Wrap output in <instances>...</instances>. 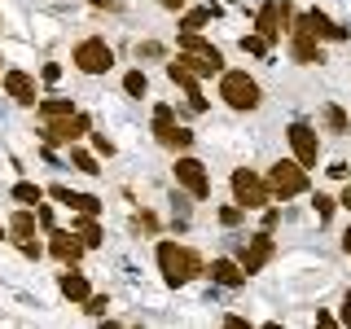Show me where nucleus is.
Masks as SVG:
<instances>
[{
  "instance_id": "obj_1",
  "label": "nucleus",
  "mask_w": 351,
  "mask_h": 329,
  "mask_svg": "<svg viewBox=\"0 0 351 329\" xmlns=\"http://www.w3.org/2000/svg\"><path fill=\"white\" fill-rule=\"evenodd\" d=\"M158 268L167 285H189L197 272H202V259L189 246H176V241H158Z\"/></svg>"
},
{
  "instance_id": "obj_2",
  "label": "nucleus",
  "mask_w": 351,
  "mask_h": 329,
  "mask_svg": "<svg viewBox=\"0 0 351 329\" xmlns=\"http://www.w3.org/2000/svg\"><path fill=\"white\" fill-rule=\"evenodd\" d=\"M193 75H219L224 71V58H219L215 44H206L197 31H180V53H176Z\"/></svg>"
},
{
  "instance_id": "obj_3",
  "label": "nucleus",
  "mask_w": 351,
  "mask_h": 329,
  "mask_svg": "<svg viewBox=\"0 0 351 329\" xmlns=\"http://www.w3.org/2000/svg\"><path fill=\"white\" fill-rule=\"evenodd\" d=\"M219 97H224L233 110H255L263 101L259 84L250 80L246 71H219Z\"/></svg>"
},
{
  "instance_id": "obj_4",
  "label": "nucleus",
  "mask_w": 351,
  "mask_h": 329,
  "mask_svg": "<svg viewBox=\"0 0 351 329\" xmlns=\"http://www.w3.org/2000/svg\"><path fill=\"white\" fill-rule=\"evenodd\" d=\"M268 189H272V197H294V193H307V167L299 158L294 162H272V171H268Z\"/></svg>"
},
{
  "instance_id": "obj_5",
  "label": "nucleus",
  "mask_w": 351,
  "mask_h": 329,
  "mask_svg": "<svg viewBox=\"0 0 351 329\" xmlns=\"http://www.w3.org/2000/svg\"><path fill=\"white\" fill-rule=\"evenodd\" d=\"M71 62L80 66L84 75H106L110 66H114V49H110L106 40H97V36H93V40H80V44H75Z\"/></svg>"
},
{
  "instance_id": "obj_6",
  "label": "nucleus",
  "mask_w": 351,
  "mask_h": 329,
  "mask_svg": "<svg viewBox=\"0 0 351 329\" xmlns=\"http://www.w3.org/2000/svg\"><path fill=\"white\" fill-rule=\"evenodd\" d=\"M233 193H237V206H241V211L268 206V197H272L268 180H259V175L250 171V167H237V171H233Z\"/></svg>"
},
{
  "instance_id": "obj_7",
  "label": "nucleus",
  "mask_w": 351,
  "mask_h": 329,
  "mask_svg": "<svg viewBox=\"0 0 351 329\" xmlns=\"http://www.w3.org/2000/svg\"><path fill=\"white\" fill-rule=\"evenodd\" d=\"M154 136H158V145H167V149H189L193 145V132L176 127L171 106H158V110H154Z\"/></svg>"
},
{
  "instance_id": "obj_8",
  "label": "nucleus",
  "mask_w": 351,
  "mask_h": 329,
  "mask_svg": "<svg viewBox=\"0 0 351 329\" xmlns=\"http://www.w3.org/2000/svg\"><path fill=\"white\" fill-rule=\"evenodd\" d=\"M285 22H290V0H272V5H263L259 14H255V36H263V40H281V31H285Z\"/></svg>"
},
{
  "instance_id": "obj_9",
  "label": "nucleus",
  "mask_w": 351,
  "mask_h": 329,
  "mask_svg": "<svg viewBox=\"0 0 351 329\" xmlns=\"http://www.w3.org/2000/svg\"><path fill=\"white\" fill-rule=\"evenodd\" d=\"M176 180H180L184 189L197 197V202H202V197H211V175H206V167L197 158H180V162H176Z\"/></svg>"
},
{
  "instance_id": "obj_10",
  "label": "nucleus",
  "mask_w": 351,
  "mask_h": 329,
  "mask_svg": "<svg viewBox=\"0 0 351 329\" xmlns=\"http://www.w3.org/2000/svg\"><path fill=\"white\" fill-rule=\"evenodd\" d=\"M88 132V119L84 114H66V119H49V123H44V145H62V141H80Z\"/></svg>"
},
{
  "instance_id": "obj_11",
  "label": "nucleus",
  "mask_w": 351,
  "mask_h": 329,
  "mask_svg": "<svg viewBox=\"0 0 351 329\" xmlns=\"http://www.w3.org/2000/svg\"><path fill=\"white\" fill-rule=\"evenodd\" d=\"M290 145H294V158H299L303 167H316V158H321V136H316L307 123L290 127Z\"/></svg>"
},
{
  "instance_id": "obj_12",
  "label": "nucleus",
  "mask_w": 351,
  "mask_h": 329,
  "mask_svg": "<svg viewBox=\"0 0 351 329\" xmlns=\"http://www.w3.org/2000/svg\"><path fill=\"white\" fill-rule=\"evenodd\" d=\"M294 62H303V66H316V62H325L321 44H316V31L307 27V14L299 18V27H294Z\"/></svg>"
},
{
  "instance_id": "obj_13",
  "label": "nucleus",
  "mask_w": 351,
  "mask_h": 329,
  "mask_svg": "<svg viewBox=\"0 0 351 329\" xmlns=\"http://www.w3.org/2000/svg\"><path fill=\"white\" fill-rule=\"evenodd\" d=\"M272 250H277V246H272V237L268 233H255V237H250V246L241 250V272H246V277H255L263 263L272 259Z\"/></svg>"
},
{
  "instance_id": "obj_14",
  "label": "nucleus",
  "mask_w": 351,
  "mask_h": 329,
  "mask_svg": "<svg viewBox=\"0 0 351 329\" xmlns=\"http://www.w3.org/2000/svg\"><path fill=\"white\" fill-rule=\"evenodd\" d=\"M167 75H171V84H180L184 93H189V106H193V110H206L202 84H197V75H193V71H189V66H184L180 58H176V62H167Z\"/></svg>"
},
{
  "instance_id": "obj_15",
  "label": "nucleus",
  "mask_w": 351,
  "mask_h": 329,
  "mask_svg": "<svg viewBox=\"0 0 351 329\" xmlns=\"http://www.w3.org/2000/svg\"><path fill=\"white\" fill-rule=\"evenodd\" d=\"M5 93L14 97L18 106H36V101H40V93H36V80H31L27 71H9V75H5Z\"/></svg>"
},
{
  "instance_id": "obj_16",
  "label": "nucleus",
  "mask_w": 351,
  "mask_h": 329,
  "mask_svg": "<svg viewBox=\"0 0 351 329\" xmlns=\"http://www.w3.org/2000/svg\"><path fill=\"white\" fill-rule=\"evenodd\" d=\"M49 237H53V241H49L53 259H62V263H75V259L84 255V241H80V233H62V228H53Z\"/></svg>"
},
{
  "instance_id": "obj_17",
  "label": "nucleus",
  "mask_w": 351,
  "mask_h": 329,
  "mask_svg": "<svg viewBox=\"0 0 351 329\" xmlns=\"http://www.w3.org/2000/svg\"><path fill=\"white\" fill-rule=\"evenodd\" d=\"M211 281L237 290V285H246V272H241V263H233V259H215L211 263Z\"/></svg>"
},
{
  "instance_id": "obj_18",
  "label": "nucleus",
  "mask_w": 351,
  "mask_h": 329,
  "mask_svg": "<svg viewBox=\"0 0 351 329\" xmlns=\"http://www.w3.org/2000/svg\"><path fill=\"white\" fill-rule=\"evenodd\" d=\"M53 197H58V202H66V206H75V211H80V215H97V211H101V202H97L93 193H71V189H53Z\"/></svg>"
},
{
  "instance_id": "obj_19",
  "label": "nucleus",
  "mask_w": 351,
  "mask_h": 329,
  "mask_svg": "<svg viewBox=\"0 0 351 329\" xmlns=\"http://www.w3.org/2000/svg\"><path fill=\"white\" fill-rule=\"evenodd\" d=\"M307 27L316 31V36L321 40H347V27H338V22H329L321 9H312V14H307Z\"/></svg>"
},
{
  "instance_id": "obj_20",
  "label": "nucleus",
  "mask_w": 351,
  "mask_h": 329,
  "mask_svg": "<svg viewBox=\"0 0 351 329\" xmlns=\"http://www.w3.org/2000/svg\"><path fill=\"white\" fill-rule=\"evenodd\" d=\"M62 294L71 303H88V277L84 272H62Z\"/></svg>"
},
{
  "instance_id": "obj_21",
  "label": "nucleus",
  "mask_w": 351,
  "mask_h": 329,
  "mask_svg": "<svg viewBox=\"0 0 351 329\" xmlns=\"http://www.w3.org/2000/svg\"><path fill=\"white\" fill-rule=\"evenodd\" d=\"M219 14V5H206V9H189V14L180 18V31H202L206 22H211Z\"/></svg>"
},
{
  "instance_id": "obj_22",
  "label": "nucleus",
  "mask_w": 351,
  "mask_h": 329,
  "mask_svg": "<svg viewBox=\"0 0 351 329\" xmlns=\"http://www.w3.org/2000/svg\"><path fill=\"white\" fill-rule=\"evenodd\" d=\"M75 114V101H66V97H49V101H40V119H66Z\"/></svg>"
},
{
  "instance_id": "obj_23",
  "label": "nucleus",
  "mask_w": 351,
  "mask_h": 329,
  "mask_svg": "<svg viewBox=\"0 0 351 329\" xmlns=\"http://www.w3.org/2000/svg\"><path fill=\"white\" fill-rule=\"evenodd\" d=\"M9 233H14L18 241H22V237H31V233H36V215H31V211H18L14 219H9Z\"/></svg>"
},
{
  "instance_id": "obj_24",
  "label": "nucleus",
  "mask_w": 351,
  "mask_h": 329,
  "mask_svg": "<svg viewBox=\"0 0 351 329\" xmlns=\"http://www.w3.org/2000/svg\"><path fill=\"white\" fill-rule=\"evenodd\" d=\"M40 197H44V189H40V184H31V180L14 184V202H22V206H36Z\"/></svg>"
},
{
  "instance_id": "obj_25",
  "label": "nucleus",
  "mask_w": 351,
  "mask_h": 329,
  "mask_svg": "<svg viewBox=\"0 0 351 329\" xmlns=\"http://www.w3.org/2000/svg\"><path fill=\"white\" fill-rule=\"evenodd\" d=\"M75 233H80V241H84V246H101V228H97V219H93V215H84Z\"/></svg>"
},
{
  "instance_id": "obj_26",
  "label": "nucleus",
  "mask_w": 351,
  "mask_h": 329,
  "mask_svg": "<svg viewBox=\"0 0 351 329\" xmlns=\"http://www.w3.org/2000/svg\"><path fill=\"white\" fill-rule=\"evenodd\" d=\"M71 162H75V167H80L84 175H97V171H101V167H97V158H93V154H84V149H75V154H71Z\"/></svg>"
},
{
  "instance_id": "obj_27",
  "label": "nucleus",
  "mask_w": 351,
  "mask_h": 329,
  "mask_svg": "<svg viewBox=\"0 0 351 329\" xmlns=\"http://www.w3.org/2000/svg\"><path fill=\"white\" fill-rule=\"evenodd\" d=\"M325 123H329V132H347V114H343L338 106H329V110H325Z\"/></svg>"
},
{
  "instance_id": "obj_28",
  "label": "nucleus",
  "mask_w": 351,
  "mask_h": 329,
  "mask_svg": "<svg viewBox=\"0 0 351 329\" xmlns=\"http://www.w3.org/2000/svg\"><path fill=\"white\" fill-rule=\"evenodd\" d=\"M123 88H128L132 97H145V88H149V84H145V75H141V71H132L128 80H123Z\"/></svg>"
},
{
  "instance_id": "obj_29",
  "label": "nucleus",
  "mask_w": 351,
  "mask_h": 329,
  "mask_svg": "<svg viewBox=\"0 0 351 329\" xmlns=\"http://www.w3.org/2000/svg\"><path fill=\"white\" fill-rule=\"evenodd\" d=\"M106 307H110V299H101V294H88V307H84V312L88 316H106Z\"/></svg>"
},
{
  "instance_id": "obj_30",
  "label": "nucleus",
  "mask_w": 351,
  "mask_h": 329,
  "mask_svg": "<svg viewBox=\"0 0 351 329\" xmlns=\"http://www.w3.org/2000/svg\"><path fill=\"white\" fill-rule=\"evenodd\" d=\"M241 49L246 53H268V40L263 36H241Z\"/></svg>"
},
{
  "instance_id": "obj_31",
  "label": "nucleus",
  "mask_w": 351,
  "mask_h": 329,
  "mask_svg": "<svg viewBox=\"0 0 351 329\" xmlns=\"http://www.w3.org/2000/svg\"><path fill=\"white\" fill-rule=\"evenodd\" d=\"M316 215H321V219H329V215H334V197L316 193Z\"/></svg>"
},
{
  "instance_id": "obj_32",
  "label": "nucleus",
  "mask_w": 351,
  "mask_h": 329,
  "mask_svg": "<svg viewBox=\"0 0 351 329\" xmlns=\"http://www.w3.org/2000/svg\"><path fill=\"white\" fill-rule=\"evenodd\" d=\"M241 219V206H224V211H219V224H237Z\"/></svg>"
},
{
  "instance_id": "obj_33",
  "label": "nucleus",
  "mask_w": 351,
  "mask_h": 329,
  "mask_svg": "<svg viewBox=\"0 0 351 329\" xmlns=\"http://www.w3.org/2000/svg\"><path fill=\"white\" fill-rule=\"evenodd\" d=\"M329 175H334V180H347V162H329Z\"/></svg>"
},
{
  "instance_id": "obj_34",
  "label": "nucleus",
  "mask_w": 351,
  "mask_h": 329,
  "mask_svg": "<svg viewBox=\"0 0 351 329\" xmlns=\"http://www.w3.org/2000/svg\"><path fill=\"white\" fill-rule=\"evenodd\" d=\"M343 325H351V294L343 299Z\"/></svg>"
},
{
  "instance_id": "obj_35",
  "label": "nucleus",
  "mask_w": 351,
  "mask_h": 329,
  "mask_svg": "<svg viewBox=\"0 0 351 329\" xmlns=\"http://www.w3.org/2000/svg\"><path fill=\"white\" fill-rule=\"evenodd\" d=\"M338 202H343L347 211H351V180H347V189H343V197H338Z\"/></svg>"
},
{
  "instance_id": "obj_36",
  "label": "nucleus",
  "mask_w": 351,
  "mask_h": 329,
  "mask_svg": "<svg viewBox=\"0 0 351 329\" xmlns=\"http://www.w3.org/2000/svg\"><path fill=\"white\" fill-rule=\"evenodd\" d=\"M180 5H189V0H162V9H180Z\"/></svg>"
},
{
  "instance_id": "obj_37",
  "label": "nucleus",
  "mask_w": 351,
  "mask_h": 329,
  "mask_svg": "<svg viewBox=\"0 0 351 329\" xmlns=\"http://www.w3.org/2000/svg\"><path fill=\"white\" fill-rule=\"evenodd\" d=\"M343 250H347V255H351V228H347V233H343Z\"/></svg>"
},
{
  "instance_id": "obj_38",
  "label": "nucleus",
  "mask_w": 351,
  "mask_h": 329,
  "mask_svg": "<svg viewBox=\"0 0 351 329\" xmlns=\"http://www.w3.org/2000/svg\"><path fill=\"white\" fill-rule=\"evenodd\" d=\"M88 5H97V9H101V5H110V0H88Z\"/></svg>"
},
{
  "instance_id": "obj_39",
  "label": "nucleus",
  "mask_w": 351,
  "mask_h": 329,
  "mask_svg": "<svg viewBox=\"0 0 351 329\" xmlns=\"http://www.w3.org/2000/svg\"><path fill=\"white\" fill-rule=\"evenodd\" d=\"M0 237H5V228H0Z\"/></svg>"
},
{
  "instance_id": "obj_40",
  "label": "nucleus",
  "mask_w": 351,
  "mask_h": 329,
  "mask_svg": "<svg viewBox=\"0 0 351 329\" xmlns=\"http://www.w3.org/2000/svg\"><path fill=\"white\" fill-rule=\"evenodd\" d=\"M0 84H5V80H0Z\"/></svg>"
}]
</instances>
